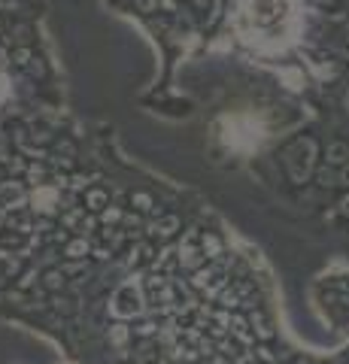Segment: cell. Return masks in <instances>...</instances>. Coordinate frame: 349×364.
<instances>
[{"instance_id":"obj_1","label":"cell","mask_w":349,"mask_h":364,"mask_svg":"<svg viewBox=\"0 0 349 364\" xmlns=\"http://www.w3.org/2000/svg\"><path fill=\"white\" fill-rule=\"evenodd\" d=\"M249 18L264 37H276L291 18V4L289 0H252Z\"/></svg>"}]
</instances>
